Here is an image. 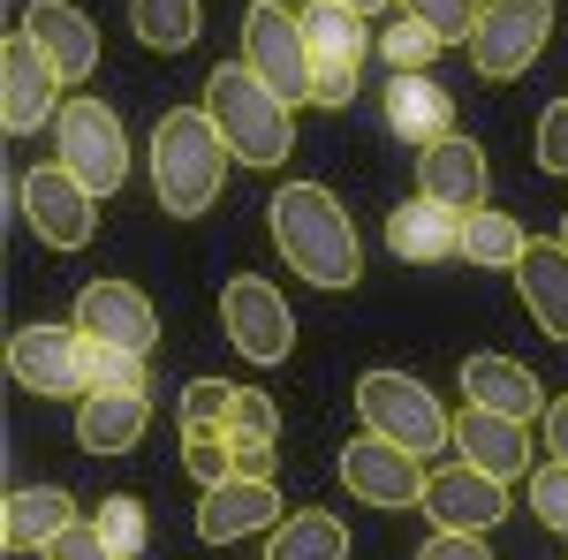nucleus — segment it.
<instances>
[{
    "instance_id": "f257e3e1",
    "label": "nucleus",
    "mask_w": 568,
    "mask_h": 560,
    "mask_svg": "<svg viewBox=\"0 0 568 560\" xmlns=\"http://www.w3.org/2000/svg\"><path fill=\"white\" fill-rule=\"evenodd\" d=\"M273 243H281V258L304 273L311 288H356L364 281V251H356V227L349 213L334 205V190H318V182H288L273 205Z\"/></svg>"
},
{
    "instance_id": "f03ea898",
    "label": "nucleus",
    "mask_w": 568,
    "mask_h": 560,
    "mask_svg": "<svg viewBox=\"0 0 568 560\" xmlns=\"http://www.w3.org/2000/svg\"><path fill=\"white\" fill-rule=\"evenodd\" d=\"M227 160H235V152H227V136L213 130V114H205V106H175V114L152 130V190H160L168 220L213 213Z\"/></svg>"
},
{
    "instance_id": "7ed1b4c3",
    "label": "nucleus",
    "mask_w": 568,
    "mask_h": 560,
    "mask_svg": "<svg viewBox=\"0 0 568 560\" xmlns=\"http://www.w3.org/2000/svg\"><path fill=\"white\" fill-rule=\"evenodd\" d=\"M205 114H213V130L227 136V152H235L243 167H281V160L296 152V106L273 99V91L251 77V61L205 77Z\"/></svg>"
},
{
    "instance_id": "20e7f679",
    "label": "nucleus",
    "mask_w": 568,
    "mask_h": 560,
    "mask_svg": "<svg viewBox=\"0 0 568 560\" xmlns=\"http://www.w3.org/2000/svg\"><path fill=\"white\" fill-rule=\"evenodd\" d=\"M356 417H364V431L409 447L417 462H433L439 447H455V417H447L433 401V387L409 379V371H364V379H356Z\"/></svg>"
},
{
    "instance_id": "39448f33",
    "label": "nucleus",
    "mask_w": 568,
    "mask_h": 560,
    "mask_svg": "<svg viewBox=\"0 0 568 560\" xmlns=\"http://www.w3.org/2000/svg\"><path fill=\"white\" fill-rule=\"evenodd\" d=\"M8 371L16 387L45 394V401H84L91 394V334L69 318V326H16L8 334Z\"/></svg>"
},
{
    "instance_id": "423d86ee",
    "label": "nucleus",
    "mask_w": 568,
    "mask_h": 560,
    "mask_svg": "<svg viewBox=\"0 0 568 560\" xmlns=\"http://www.w3.org/2000/svg\"><path fill=\"white\" fill-rule=\"evenodd\" d=\"M53 136H61V167L77 174L91 197H114L130 182V136H122L106 99H69L53 114Z\"/></svg>"
},
{
    "instance_id": "0eeeda50",
    "label": "nucleus",
    "mask_w": 568,
    "mask_h": 560,
    "mask_svg": "<svg viewBox=\"0 0 568 560\" xmlns=\"http://www.w3.org/2000/svg\"><path fill=\"white\" fill-rule=\"evenodd\" d=\"M304 45H311V106H349L356 77H364V53L379 45L364 31V16H349L342 0H311Z\"/></svg>"
},
{
    "instance_id": "6e6552de",
    "label": "nucleus",
    "mask_w": 568,
    "mask_h": 560,
    "mask_svg": "<svg viewBox=\"0 0 568 560\" xmlns=\"http://www.w3.org/2000/svg\"><path fill=\"white\" fill-rule=\"evenodd\" d=\"M243 61H251V77H258L273 99H288V106L311 99V45H304V16H296V8L258 0V8L243 16Z\"/></svg>"
},
{
    "instance_id": "1a4fd4ad",
    "label": "nucleus",
    "mask_w": 568,
    "mask_h": 560,
    "mask_svg": "<svg viewBox=\"0 0 568 560\" xmlns=\"http://www.w3.org/2000/svg\"><path fill=\"white\" fill-rule=\"evenodd\" d=\"M546 39H554V0H485L478 31H470V61H478V77L508 84L546 53Z\"/></svg>"
},
{
    "instance_id": "9d476101",
    "label": "nucleus",
    "mask_w": 568,
    "mask_h": 560,
    "mask_svg": "<svg viewBox=\"0 0 568 560\" xmlns=\"http://www.w3.org/2000/svg\"><path fill=\"white\" fill-rule=\"evenodd\" d=\"M220 326H227V342L243 348L251 364H288V348H296V318H288V296L258 281V273H235L227 288H220Z\"/></svg>"
},
{
    "instance_id": "9b49d317",
    "label": "nucleus",
    "mask_w": 568,
    "mask_h": 560,
    "mask_svg": "<svg viewBox=\"0 0 568 560\" xmlns=\"http://www.w3.org/2000/svg\"><path fill=\"white\" fill-rule=\"evenodd\" d=\"M342 485H349L364 508H425V462L409 455V447H394V439H379V431H364V439H349L342 447Z\"/></svg>"
},
{
    "instance_id": "f8f14e48",
    "label": "nucleus",
    "mask_w": 568,
    "mask_h": 560,
    "mask_svg": "<svg viewBox=\"0 0 568 560\" xmlns=\"http://www.w3.org/2000/svg\"><path fill=\"white\" fill-rule=\"evenodd\" d=\"M23 220L45 251H84L91 227H99V197L69 167H31L23 174Z\"/></svg>"
},
{
    "instance_id": "ddd939ff",
    "label": "nucleus",
    "mask_w": 568,
    "mask_h": 560,
    "mask_svg": "<svg viewBox=\"0 0 568 560\" xmlns=\"http://www.w3.org/2000/svg\"><path fill=\"white\" fill-rule=\"evenodd\" d=\"M61 106H69V99H61L53 61L31 45V31H16L8 53H0V122H8V136L45 130V114H61Z\"/></svg>"
},
{
    "instance_id": "4468645a",
    "label": "nucleus",
    "mask_w": 568,
    "mask_h": 560,
    "mask_svg": "<svg viewBox=\"0 0 568 560\" xmlns=\"http://www.w3.org/2000/svg\"><path fill=\"white\" fill-rule=\"evenodd\" d=\"M77 326L106 348H130V356H152V342H160V310H152V296L130 288V281H84Z\"/></svg>"
},
{
    "instance_id": "2eb2a0df",
    "label": "nucleus",
    "mask_w": 568,
    "mask_h": 560,
    "mask_svg": "<svg viewBox=\"0 0 568 560\" xmlns=\"http://www.w3.org/2000/svg\"><path fill=\"white\" fill-rule=\"evenodd\" d=\"M425 516L439 522V530H493V522H508V485L500 477H485L478 462H447V470H433V485H425Z\"/></svg>"
},
{
    "instance_id": "dca6fc26",
    "label": "nucleus",
    "mask_w": 568,
    "mask_h": 560,
    "mask_svg": "<svg viewBox=\"0 0 568 560\" xmlns=\"http://www.w3.org/2000/svg\"><path fill=\"white\" fill-rule=\"evenodd\" d=\"M23 31H31V45L53 61L61 84H84L91 69H99V31H91V16L77 0H31V8H23Z\"/></svg>"
},
{
    "instance_id": "f3484780",
    "label": "nucleus",
    "mask_w": 568,
    "mask_h": 560,
    "mask_svg": "<svg viewBox=\"0 0 568 560\" xmlns=\"http://www.w3.org/2000/svg\"><path fill=\"white\" fill-rule=\"evenodd\" d=\"M455 455L478 462L485 477H500V485H516V477H530V425L470 401V409L455 417Z\"/></svg>"
},
{
    "instance_id": "a211bd4d",
    "label": "nucleus",
    "mask_w": 568,
    "mask_h": 560,
    "mask_svg": "<svg viewBox=\"0 0 568 560\" xmlns=\"http://www.w3.org/2000/svg\"><path fill=\"white\" fill-rule=\"evenodd\" d=\"M281 522V492L273 477H227V485H205V508H197V538L205 546H235L251 530H273Z\"/></svg>"
},
{
    "instance_id": "6ab92c4d",
    "label": "nucleus",
    "mask_w": 568,
    "mask_h": 560,
    "mask_svg": "<svg viewBox=\"0 0 568 560\" xmlns=\"http://www.w3.org/2000/svg\"><path fill=\"white\" fill-rule=\"evenodd\" d=\"M485 190H493V167H485V152L470 136H439L433 152L417 160V197H433L447 213H478Z\"/></svg>"
},
{
    "instance_id": "aec40b11",
    "label": "nucleus",
    "mask_w": 568,
    "mask_h": 560,
    "mask_svg": "<svg viewBox=\"0 0 568 560\" xmlns=\"http://www.w3.org/2000/svg\"><path fill=\"white\" fill-rule=\"evenodd\" d=\"M152 425V394H114V387H91L77 401V447L84 455H130Z\"/></svg>"
},
{
    "instance_id": "412c9836",
    "label": "nucleus",
    "mask_w": 568,
    "mask_h": 560,
    "mask_svg": "<svg viewBox=\"0 0 568 560\" xmlns=\"http://www.w3.org/2000/svg\"><path fill=\"white\" fill-rule=\"evenodd\" d=\"M387 251L402 265L463 258V213H447L433 197H409V205H394V220H387Z\"/></svg>"
},
{
    "instance_id": "4be33fe9",
    "label": "nucleus",
    "mask_w": 568,
    "mask_h": 560,
    "mask_svg": "<svg viewBox=\"0 0 568 560\" xmlns=\"http://www.w3.org/2000/svg\"><path fill=\"white\" fill-rule=\"evenodd\" d=\"M69 522H77V500H69L61 485H23V492H8V508H0V538H8V553H45Z\"/></svg>"
},
{
    "instance_id": "5701e85b",
    "label": "nucleus",
    "mask_w": 568,
    "mask_h": 560,
    "mask_svg": "<svg viewBox=\"0 0 568 560\" xmlns=\"http://www.w3.org/2000/svg\"><path fill=\"white\" fill-rule=\"evenodd\" d=\"M387 130L417 152H433L439 136H455V99L433 77H394L387 84Z\"/></svg>"
},
{
    "instance_id": "b1692460",
    "label": "nucleus",
    "mask_w": 568,
    "mask_h": 560,
    "mask_svg": "<svg viewBox=\"0 0 568 560\" xmlns=\"http://www.w3.org/2000/svg\"><path fill=\"white\" fill-rule=\"evenodd\" d=\"M516 288H524L530 318L554 334V342H568V243L554 235V243H530L524 265H516Z\"/></svg>"
},
{
    "instance_id": "393cba45",
    "label": "nucleus",
    "mask_w": 568,
    "mask_h": 560,
    "mask_svg": "<svg viewBox=\"0 0 568 560\" xmlns=\"http://www.w3.org/2000/svg\"><path fill=\"white\" fill-rule=\"evenodd\" d=\"M463 394L478 401V409H500V417H538V379H530L524 364H508V356H463Z\"/></svg>"
},
{
    "instance_id": "a878e982",
    "label": "nucleus",
    "mask_w": 568,
    "mask_h": 560,
    "mask_svg": "<svg viewBox=\"0 0 568 560\" xmlns=\"http://www.w3.org/2000/svg\"><path fill=\"white\" fill-rule=\"evenodd\" d=\"M265 560H349V522L304 508V516H281L265 530Z\"/></svg>"
},
{
    "instance_id": "bb28decb",
    "label": "nucleus",
    "mask_w": 568,
    "mask_h": 560,
    "mask_svg": "<svg viewBox=\"0 0 568 560\" xmlns=\"http://www.w3.org/2000/svg\"><path fill=\"white\" fill-rule=\"evenodd\" d=\"M524 220L500 213V205H478V213H463V258L470 265H524Z\"/></svg>"
},
{
    "instance_id": "cd10ccee",
    "label": "nucleus",
    "mask_w": 568,
    "mask_h": 560,
    "mask_svg": "<svg viewBox=\"0 0 568 560\" xmlns=\"http://www.w3.org/2000/svg\"><path fill=\"white\" fill-rule=\"evenodd\" d=\"M197 23H205L197 0H130V31L152 45V53H182V45H197Z\"/></svg>"
},
{
    "instance_id": "c85d7f7f",
    "label": "nucleus",
    "mask_w": 568,
    "mask_h": 560,
    "mask_svg": "<svg viewBox=\"0 0 568 560\" xmlns=\"http://www.w3.org/2000/svg\"><path fill=\"white\" fill-rule=\"evenodd\" d=\"M402 16H417V23H425L439 45H470V31H478V16H485V0H402Z\"/></svg>"
},
{
    "instance_id": "c756f323",
    "label": "nucleus",
    "mask_w": 568,
    "mask_h": 560,
    "mask_svg": "<svg viewBox=\"0 0 568 560\" xmlns=\"http://www.w3.org/2000/svg\"><path fill=\"white\" fill-rule=\"evenodd\" d=\"M379 53H387L394 77H425V69H433V53H439V39L417 23V16H402L394 31H379Z\"/></svg>"
},
{
    "instance_id": "7c9ffc66",
    "label": "nucleus",
    "mask_w": 568,
    "mask_h": 560,
    "mask_svg": "<svg viewBox=\"0 0 568 560\" xmlns=\"http://www.w3.org/2000/svg\"><path fill=\"white\" fill-rule=\"evenodd\" d=\"M99 538H106V553H114V560H136V553H144V500L114 492V500L99 508Z\"/></svg>"
},
{
    "instance_id": "2f4dec72",
    "label": "nucleus",
    "mask_w": 568,
    "mask_h": 560,
    "mask_svg": "<svg viewBox=\"0 0 568 560\" xmlns=\"http://www.w3.org/2000/svg\"><path fill=\"white\" fill-rule=\"evenodd\" d=\"M227 409H235V387H220V379H190L182 387V431H227Z\"/></svg>"
},
{
    "instance_id": "473e14b6",
    "label": "nucleus",
    "mask_w": 568,
    "mask_h": 560,
    "mask_svg": "<svg viewBox=\"0 0 568 560\" xmlns=\"http://www.w3.org/2000/svg\"><path fill=\"white\" fill-rule=\"evenodd\" d=\"M530 508H538L546 530L568 538V462H538V470H530Z\"/></svg>"
},
{
    "instance_id": "72a5a7b5",
    "label": "nucleus",
    "mask_w": 568,
    "mask_h": 560,
    "mask_svg": "<svg viewBox=\"0 0 568 560\" xmlns=\"http://www.w3.org/2000/svg\"><path fill=\"white\" fill-rule=\"evenodd\" d=\"M91 387H114V394H152V387H144V356H130V348H106V342H91Z\"/></svg>"
},
{
    "instance_id": "f704fd0d",
    "label": "nucleus",
    "mask_w": 568,
    "mask_h": 560,
    "mask_svg": "<svg viewBox=\"0 0 568 560\" xmlns=\"http://www.w3.org/2000/svg\"><path fill=\"white\" fill-rule=\"evenodd\" d=\"M538 167L568 174V99H554V106L538 114Z\"/></svg>"
},
{
    "instance_id": "c9c22d12",
    "label": "nucleus",
    "mask_w": 568,
    "mask_h": 560,
    "mask_svg": "<svg viewBox=\"0 0 568 560\" xmlns=\"http://www.w3.org/2000/svg\"><path fill=\"white\" fill-rule=\"evenodd\" d=\"M45 560H114L106 553V538H99V522H69V530H61V538H53V546H45Z\"/></svg>"
},
{
    "instance_id": "e433bc0d",
    "label": "nucleus",
    "mask_w": 568,
    "mask_h": 560,
    "mask_svg": "<svg viewBox=\"0 0 568 560\" xmlns=\"http://www.w3.org/2000/svg\"><path fill=\"white\" fill-rule=\"evenodd\" d=\"M417 560H493V546H485L478 530H439V538H425Z\"/></svg>"
},
{
    "instance_id": "4c0bfd02",
    "label": "nucleus",
    "mask_w": 568,
    "mask_h": 560,
    "mask_svg": "<svg viewBox=\"0 0 568 560\" xmlns=\"http://www.w3.org/2000/svg\"><path fill=\"white\" fill-rule=\"evenodd\" d=\"M546 447H554V462H568V394L546 401Z\"/></svg>"
},
{
    "instance_id": "58836bf2",
    "label": "nucleus",
    "mask_w": 568,
    "mask_h": 560,
    "mask_svg": "<svg viewBox=\"0 0 568 560\" xmlns=\"http://www.w3.org/2000/svg\"><path fill=\"white\" fill-rule=\"evenodd\" d=\"M342 8H349V16H379L387 0H342Z\"/></svg>"
},
{
    "instance_id": "ea45409f",
    "label": "nucleus",
    "mask_w": 568,
    "mask_h": 560,
    "mask_svg": "<svg viewBox=\"0 0 568 560\" xmlns=\"http://www.w3.org/2000/svg\"><path fill=\"white\" fill-rule=\"evenodd\" d=\"M281 8H304V0H281Z\"/></svg>"
},
{
    "instance_id": "a19ab883",
    "label": "nucleus",
    "mask_w": 568,
    "mask_h": 560,
    "mask_svg": "<svg viewBox=\"0 0 568 560\" xmlns=\"http://www.w3.org/2000/svg\"><path fill=\"white\" fill-rule=\"evenodd\" d=\"M561 243H568V220H561Z\"/></svg>"
}]
</instances>
